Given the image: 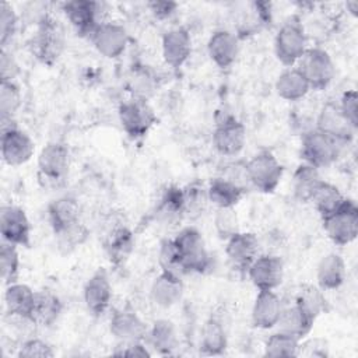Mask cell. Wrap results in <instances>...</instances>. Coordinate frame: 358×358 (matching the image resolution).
I'll list each match as a JSON object with an SVG mask.
<instances>
[{
  "mask_svg": "<svg viewBox=\"0 0 358 358\" xmlns=\"http://www.w3.org/2000/svg\"><path fill=\"white\" fill-rule=\"evenodd\" d=\"M70 154L64 144L53 141L46 144L38 155V179L43 187H62L67 179Z\"/></svg>",
  "mask_w": 358,
  "mask_h": 358,
  "instance_id": "6da1fadb",
  "label": "cell"
},
{
  "mask_svg": "<svg viewBox=\"0 0 358 358\" xmlns=\"http://www.w3.org/2000/svg\"><path fill=\"white\" fill-rule=\"evenodd\" d=\"M29 49L38 62L52 66L60 57L64 49L63 29L57 21L48 15L41 18L38 21L36 31L31 38Z\"/></svg>",
  "mask_w": 358,
  "mask_h": 358,
  "instance_id": "7a4b0ae2",
  "label": "cell"
},
{
  "mask_svg": "<svg viewBox=\"0 0 358 358\" xmlns=\"http://www.w3.org/2000/svg\"><path fill=\"white\" fill-rule=\"evenodd\" d=\"M343 147L344 144L312 127L302 133L301 157L305 164L316 169L327 168L338 159Z\"/></svg>",
  "mask_w": 358,
  "mask_h": 358,
  "instance_id": "3957f363",
  "label": "cell"
},
{
  "mask_svg": "<svg viewBox=\"0 0 358 358\" xmlns=\"http://www.w3.org/2000/svg\"><path fill=\"white\" fill-rule=\"evenodd\" d=\"M308 49V35L298 17L287 20L275 34L274 52L280 63L294 67Z\"/></svg>",
  "mask_w": 358,
  "mask_h": 358,
  "instance_id": "277c9868",
  "label": "cell"
},
{
  "mask_svg": "<svg viewBox=\"0 0 358 358\" xmlns=\"http://www.w3.org/2000/svg\"><path fill=\"white\" fill-rule=\"evenodd\" d=\"M186 273H204L211 266V255L201 232L194 227L182 228L173 238Z\"/></svg>",
  "mask_w": 358,
  "mask_h": 358,
  "instance_id": "5b68a950",
  "label": "cell"
},
{
  "mask_svg": "<svg viewBox=\"0 0 358 358\" xmlns=\"http://www.w3.org/2000/svg\"><path fill=\"white\" fill-rule=\"evenodd\" d=\"M306 78L310 90H324L334 78L336 67L331 56L322 48H308L295 66Z\"/></svg>",
  "mask_w": 358,
  "mask_h": 358,
  "instance_id": "8992f818",
  "label": "cell"
},
{
  "mask_svg": "<svg viewBox=\"0 0 358 358\" xmlns=\"http://www.w3.org/2000/svg\"><path fill=\"white\" fill-rule=\"evenodd\" d=\"M246 173L252 187L262 193H273L281 182L284 168L270 151H260L246 162Z\"/></svg>",
  "mask_w": 358,
  "mask_h": 358,
  "instance_id": "52a82bcc",
  "label": "cell"
},
{
  "mask_svg": "<svg viewBox=\"0 0 358 358\" xmlns=\"http://www.w3.org/2000/svg\"><path fill=\"white\" fill-rule=\"evenodd\" d=\"M1 158L10 166L27 164L34 152L35 144L32 138L21 130L14 120H1Z\"/></svg>",
  "mask_w": 358,
  "mask_h": 358,
  "instance_id": "ba28073f",
  "label": "cell"
},
{
  "mask_svg": "<svg viewBox=\"0 0 358 358\" xmlns=\"http://www.w3.org/2000/svg\"><path fill=\"white\" fill-rule=\"evenodd\" d=\"M322 220L324 232L334 245L345 246L355 241L358 235V207L352 200L345 199L338 210Z\"/></svg>",
  "mask_w": 358,
  "mask_h": 358,
  "instance_id": "9c48e42d",
  "label": "cell"
},
{
  "mask_svg": "<svg viewBox=\"0 0 358 358\" xmlns=\"http://www.w3.org/2000/svg\"><path fill=\"white\" fill-rule=\"evenodd\" d=\"M117 113L123 130L129 137L134 140L144 137L157 123V115L154 109L150 106L147 99L143 98L134 96L123 102L119 106Z\"/></svg>",
  "mask_w": 358,
  "mask_h": 358,
  "instance_id": "30bf717a",
  "label": "cell"
},
{
  "mask_svg": "<svg viewBox=\"0 0 358 358\" xmlns=\"http://www.w3.org/2000/svg\"><path fill=\"white\" fill-rule=\"evenodd\" d=\"M0 232L4 242L28 248L31 224L25 211L14 204H3L0 208Z\"/></svg>",
  "mask_w": 358,
  "mask_h": 358,
  "instance_id": "8fae6325",
  "label": "cell"
},
{
  "mask_svg": "<svg viewBox=\"0 0 358 358\" xmlns=\"http://www.w3.org/2000/svg\"><path fill=\"white\" fill-rule=\"evenodd\" d=\"M246 144V129L242 122L228 116L217 123L213 131V145L224 157L238 155Z\"/></svg>",
  "mask_w": 358,
  "mask_h": 358,
  "instance_id": "7c38bea8",
  "label": "cell"
},
{
  "mask_svg": "<svg viewBox=\"0 0 358 358\" xmlns=\"http://www.w3.org/2000/svg\"><path fill=\"white\" fill-rule=\"evenodd\" d=\"M252 284L260 289L274 291L284 278V263L275 255H259L246 271Z\"/></svg>",
  "mask_w": 358,
  "mask_h": 358,
  "instance_id": "4fadbf2b",
  "label": "cell"
},
{
  "mask_svg": "<svg viewBox=\"0 0 358 358\" xmlns=\"http://www.w3.org/2000/svg\"><path fill=\"white\" fill-rule=\"evenodd\" d=\"M90 41L103 57L116 59L127 48L129 34L126 28L116 22H101L92 32Z\"/></svg>",
  "mask_w": 358,
  "mask_h": 358,
  "instance_id": "5bb4252c",
  "label": "cell"
},
{
  "mask_svg": "<svg viewBox=\"0 0 358 358\" xmlns=\"http://www.w3.org/2000/svg\"><path fill=\"white\" fill-rule=\"evenodd\" d=\"M63 11L77 35L91 38L95 28L101 24L98 20L101 4L90 0H70L63 3Z\"/></svg>",
  "mask_w": 358,
  "mask_h": 358,
  "instance_id": "9a60e30c",
  "label": "cell"
},
{
  "mask_svg": "<svg viewBox=\"0 0 358 358\" xmlns=\"http://www.w3.org/2000/svg\"><path fill=\"white\" fill-rule=\"evenodd\" d=\"M315 129L344 145H347L355 134V129L347 122L338 108V103L334 102H327L322 106L316 117Z\"/></svg>",
  "mask_w": 358,
  "mask_h": 358,
  "instance_id": "2e32d148",
  "label": "cell"
},
{
  "mask_svg": "<svg viewBox=\"0 0 358 358\" xmlns=\"http://www.w3.org/2000/svg\"><path fill=\"white\" fill-rule=\"evenodd\" d=\"M259 239L253 232H236L227 241L225 253L234 268L246 273L259 256Z\"/></svg>",
  "mask_w": 358,
  "mask_h": 358,
  "instance_id": "e0dca14e",
  "label": "cell"
},
{
  "mask_svg": "<svg viewBox=\"0 0 358 358\" xmlns=\"http://www.w3.org/2000/svg\"><path fill=\"white\" fill-rule=\"evenodd\" d=\"M109 330L112 336L120 343L143 341L147 337L148 327L133 310H116L109 322Z\"/></svg>",
  "mask_w": 358,
  "mask_h": 358,
  "instance_id": "ac0fdd59",
  "label": "cell"
},
{
  "mask_svg": "<svg viewBox=\"0 0 358 358\" xmlns=\"http://www.w3.org/2000/svg\"><path fill=\"white\" fill-rule=\"evenodd\" d=\"M84 302L94 315H102L110 305L112 284L106 270H96L84 285Z\"/></svg>",
  "mask_w": 358,
  "mask_h": 358,
  "instance_id": "d6986e66",
  "label": "cell"
},
{
  "mask_svg": "<svg viewBox=\"0 0 358 358\" xmlns=\"http://www.w3.org/2000/svg\"><path fill=\"white\" fill-rule=\"evenodd\" d=\"M284 305L281 298L271 289H260L252 308V322L257 329H271L277 326Z\"/></svg>",
  "mask_w": 358,
  "mask_h": 358,
  "instance_id": "ffe728a7",
  "label": "cell"
},
{
  "mask_svg": "<svg viewBox=\"0 0 358 358\" xmlns=\"http://www.w3.org/2000/svg\"><path fill=\"white\" fill-rule=\"evenodd\" d=\"M192 53V36L183 27L172 28L162 36V57L172 69L182 67Z\"/></svg>",
  "mask_w": 358,
  "mask_h": 358,
  "instance_id": "44dd1931",
  "label": "cell"
},
{
  "mask_svg": "<svg viewBox=\"0 0 358 358\" xmlns=\"http://www.w3.org/2000/svg\"><path fill=\"white\" fill-rule=\"evenodd\" d=\"M207 52L210 59L220 69L231 67L239 55L238 36L231 31L218 29L211 34L207 42Z\"/></svg>",
  "mask_w": 358,
  "mask_h": 358,
  "instance_id": "7402d4cb",
  "label": "cell"
},
{
  "mask_svg": "<svg viewBox=\"0 0 358 358\" xmlns=\"http://www.w3.org/2000/svg\"><path fill=\"white\" fill-rule=\"evenodd\" d=\"M103 248L113 266H123L134 250V235L126 225L113 227L103 241Z\"/></svg>",
  "mask_w": 358,
  "mask_h": 358,
  "instance_id": "603a6c76",
  "label": "cell"
},
{
  "mask_svg": "<svg viewBox=\"0 0 358 358\" xmlns=\"http://www.w3.org/2000/svg\"><path fill=\"white\" fill-rule=\"evenodd\" d=\"M35 294L36 291L18 281L7 285L4 291V305L7 313L11 317H22L31 320L35 305Z\"/></svg>",
  "mask_w": 358,
  "mask_h": 358,
  "instance_id": "cb8c5ba5",
  "label": "cell"
},
{
  "mask_svg": "<svg viewBox=\"0 0 358 358\" xmlns=\"http://www.w3.org/2000/svg\"><path fill=\"white\" fill-rule=\"evenodd\" d=\"M183 289L185 287L182 277L161 271V274L155 277L151 284L150 295L155 305L161 308H171L182 299Z\"/></svg>",
  "mask_w": 358,
  "mask_h": 358,
  "instance_id": "d4e9b609",
  "label": "cell"
},
{
  "mask_svg": "<svg viewBox=\"0 0 358 358\" xmlns=\"http://www.w3.org/2000/svg\"><path fill=\"white\" fill-rule=\"evenodd\" d=\"M345 262L338 253H329L323 256L316 268L317 285L323 291H333L340 288L345 281Z\"/></svg>",
  "mask_w": 358,
  "mask_h": 358,
  "instance_id": "484cf974",
  "label": "cell"
},
{
  "mask_svg": "<svg viewBox=\"0 0 358 358\" xmlns=\"http://www.w3.org/2000/svg\"><path fill=\"white\" fill-rule=\"evenodd\" d=\"M48 220L55 234L80 222V204L74 197L63 196L48 206Z\"/></svg>",
  "mask_w": 358,
  "mask_h": 358,
  "instance_id": "4316f807",
  "label": "cell"
},
{
  "mask_svg": "<svg viewBox=\"0 0 358 358\" xmlns=\"http://www.w3.org/2000/svg\"><path fill=\"white\" fill-rule=\"evenodd\" d=\"M274 88H275L277 95L288 102L301 101L310 91V87H309L306 78L302 76V73L295 66L287 67L277 77Z\"/></svg>",
  "mask_w": 358,
  "mask_h": 358,
  "instance_id": "83f0119b",
  "label": "cell"
},
{
  "mask_svg": "<svg viewBox=\"0 0 358 358\" xmlns=\"http://www.w3.org/2000/svg\"><path fill=\"white\" fill-rule=\"evenodd\" d=\"M208 201L217 208H235L245 194V190L224 176L214 178L207 186Z\"/></svg>",
  "mask_w": 358,
  "mask_h": 358,
  "instance_id": "f1b7e54d",
  "label": "cell"
},
{
  "mask_svg": "<svg viewBox=\"0 0 358 358\" xmlns=\"http://www.w3.org/2000/svg\"><path fill=\"white\" fill-rule=\"evenodd\" d=\"M62 310L63 303L57 295L48 289L36 291L31 320L34 324L52 326L59 319Z\"/></svg>",
  "mask_w": 358,
  "mask_h": 358,
  "instance_id": "f546056e",
  "label": "cell"
},
{
  "mask_svg": "<svg viewBox=\"0 0 358 358\" xmlns=\"http://www.w3.org/2000/svg\"><path fill=\"white\" fill-rule=\"evenodd\" d=\"M315 320L303 312L298 305H292L282 309L281 317L277 323L278 330L295 337L296 340H303L312 330Z\"/></svg>",
  "mask_w": 358,
  "mask_h": 358,
  "instance_id": "4dcf8cb0",
  "label": "cell"
},
{
  "mask_svg": "<svg viewBox=\"0 0 358 358\" xmlns=\"http://www.w3.org/2000/svg\"><path fill=\"white\" fill-rule=\"evenodd\" d=\"M295 305L306 312L313 320L329 312V301L319 285L302 284L295 295Z\"/></svg>",
  "mask_w": 358,
  "mask_h": 358,
  "instance_id": "1f68e13d",
  "label": "cell"
},
{
  "mask_svg": "<svg viewBox=\"0 0 358 358\" xmlns=\"http://www.w3.org/2000/svg\"><path fill=\"white\" fill-rule=\"evenodd\" d=\"M145 338H148L150 347L162 355L172 354V351L178 345L175 324L168 319L155 320L151 329H148Z\"/></svg>",
  "mask_w": 358,
  "mask_h": 358,
  "instance_id": "d6a6232c",
  "label": "cell"
},
{
  "mask_svg": "<svg viewBox=\"0 0 358 358\" xmlns=\"http://www.w3.org/2000/svg\"><path fill=\"white\" fill-rule=\"evenodd\" d=\"M322 176L319 173V169L308 165V164H301L294 175H292V190L295 197L299 201H310L313 193L322 183Z\"/></svg>",
  "mask_w": 358,
  "mask_h": 358,
  "instance_id": "836d02e7",
  "label": "cell"
},
{
  "mask_svg": "<svg viewBox=\"0 0 358 358\" xmlns=\"http://www.w3.org/2000/svg\"><path fill=\"white\" fill-rule=\"evenodd\" d=\"M228 347V338L224 326L220 320L211 317L201 329L200 348L207 355H221Z\"/></svg>",
  "mask_w": 358,
  "mask_h": 358,
  "instance_id": "e575fe53",
  "label": "cell"
},
{
  "mask_svg": "<svg viewBox=\"0 0 358 358\" xmlns=\"http://www.w3.org/2000/svg\"><path fill=\"white\" fill-rule=\"evenodd\" d=\"M310 201L313 203L316 211L320 214L322 218L330 215L336 210H338L343 203L345 201V197L340 192V189L326 180H322L316 192L313 193Z\"/></svg>",
  "mask_w": 358,
  "mask_h": 358,
  "instance_id": "d590c367",
  "label": "cell"
},
{
  "mask_svg": "<svg viewBox=\"0 0 358 358\" xmlns=\"http://www.w3.org/2000/svg\"><path fill=\"white\" fill-rule=\"evenodd\" d=\"M182 200H183V217L190 220H196L207 208L208 194L207 186H203L199 182H193L182 189Z\"/></svg>",
  "mask_w": 358,
  "mask_h": 358,
  "instance_id": "8d00e7d4",
  "label": "cell"
},
{
  "mask_svg": "<svg viewBox=\"0 0 358 358\" xmlns=\"http://www.w3.org/2000/svg\"><path fill=\"white\" fill-rule=\"evenodd\" d=\"M299 340L278 330L273 333L264 343L266 357H298Z\"/></svg>",
  "mask_w": 358,
  "mask_h": 358,
  "instance_id": "74e56055",
  "label": "cell"
},
{
  "mask_svg": "<svg viewBox=\"0 0 358 358\" xmlns=\"http://www.w3.org/2000/svg\"><path fill=\"white\" fill-rule=\"evenodd\" d=\"M18 246L4 242L0 246V271L3 284L7 287L18 281L20 275V253Z\"/></svg>",
  "mask_w": 358,
  "mask_h": 358,
  "instance_id": "f35d334b",
  "label": "cell"
},
{
  "mask_svg": "<svg viewBox=\"0 0 358 358\" xmlns=\"http://www.w3.org/2000/svg\"><path fill=\"white\" fill-rule=\"evenodd\" d=\"M157 213L162 220L173 221L180 220L183 217V200H182V189L169 186L157 207Z\"/></svg>",
  "mask_w": 358,
  "mask_h": 358,
  "instance_id": "ab89813d",
  "label": "cell"
},
{
  "mask_svg": "<svg viewBox=\"0 0 358 358\" xmlns=\"http://www.w3.org/2000/svg\"><path fill=\"white\" fill-rule=\"evenodd\" d=\"M21 90L14 81H1L0 84V117L11 120L21 106Z\"/></svg>",
  "mask_w": 358,
  "mask_h": 358,
  "instance_id": "60d3db41",
  "label": "cell"
},
{
  "mask_svg": "<svg viewBox=\"0 0 358 358\" xmlns=\"http://www.w3.org/2000/svg\"><path fill=\"white\" fill-rule=\"evenodd\" d=\"M158 263L161 266V270L165 273H171L178 277H183L185 274H187L173 239H164L161 242L158 250Z\"/></svg>",
  "mask_w": 358,
  "mask_h": 358,
  "instance_id": "b9f144b4",
  "label": "cell"
},
{
  "mask_svg": "<svg viewBox=\"0 0 358 358\" xmlns=\"http://www.w3.org/2000/svg\"><path fill=\"white\" fill-rule=\"evenodd\" d=\"M88 234L90 232H88L87 227L81 221L55 234L59 250L64 255L74 252L77 248H80L87 241Z\"/></svg>",
  "mask_w": 358,
  "mask_h": 358,
  "instance_id": "7bdbcfd3",
  "label": "cell"
},
{
  "mask_svg": "<svg viewBox=\"0 0 358 358\" xmlns=\"http://www.w3.org/2000/svg\"><path fill=\"white\" fill-rule=\"evenodd\" d=\"M214 227L218 236L224 241H228L232 235L239 232V220L235 208H217Z\"/></svg>",
  "mask_w": 358,
  "mask_h": 358,
  "instance_id": "ee69618b",
  "label": "cell"
},
{
  "mask_svg": "<svg viewBox=\"0 0 358 358\" xmlns=\"http://www.w3.org/2000/svg\"><path fill=\"white\" fill-rule=\"evenodd\" d=\"M18 27V15L14 7L7 3L1 1L0 4V43L1 48L6 49L8 41L15 35Z\"/></svg>",
  "mask_w": 358,
  "mask_h": 358,
  "instance_id": "f6af8a7d",
  "label": "cell"
},
{
  "mask_svg": "<svg viewBox=\"0 0 358 358\" xmlns=\"http://www.w3.org/2000/svg\"><path fill=\"white\" fill-rule=\"evenodd\" d=\"M53 355L55 351L52 345L41 338H28L21 344L18 350L20 358H50Z\"/></svg>",
  "mask_w": 358,
  "mask_h": 358,
  "instance_id": "bcb514c9",
  "label": "cell"
},
{
  "mask_svg": "<svg viewBox=\"0 0 358 358\" xmlns=\"http://www.w3.org/2000/svg\"><path fill=\"white\" fill-rule=\"evenodd\" d=\"M358 95L355 90H348L341 95L338 108L347 122L357 130L358 127Z\"/></svg>",
  "mask_w": 358,
  "mask_h": 358,
  "instance_id": "7dc6e473",
  "label": "cell"
},
{
  "mask_svg": "<svg viewBox=\"0 0 358 358\" xmlns=\"http://www.w3.org/2000/svg\"><path fill=\"white\" fill-rule=\"evenodd\" d=\"M18 71H20V69H18V64H17L15 59L13 57V55L8 53L6 49H3L1 56H0V78H1V81H14Z\"/></svg>",
  "mask_w": 358,
  "mask_h": 358,
  "instance_id": "c3c4849f",
  "label": "cell"
},
{
  "mask_svg": "<svg viewBox=\"0 0 358 358\" xmlns=\"http://www.w3.org/2000/svg\"><path fill=\"white\" fill-rule=\"evenodd\" d=\"M308 355V357H324L327 355V343L322 338H310L303 343L299 341L298 355Z\"/></svg>",
  "mask_w": 358,
  "mask_h": 358,
  "instance_id": "681fc988",
  "label": "cell"
},
{
  "mask_svg": "<svg viewBox=\"0 0 358 358\" xmlns=\"http://www.w3.org/2000/svg\"><path fill=\"white\" fill-rule=\"evenodd\" d=\"M119 351H115V355L119 357H138V358H145L150 357L151 352L148 351L147 345L143 344V341H136V343H127V344H120Z\"/></svg>",
  "mask_w": 358,
  "mask_h": 358,
  "instance_id": "f907efd6",
  "label": "cell"
},
{
  "mask_svg": "<svg viewBox=\"0 0 358 358\" xmlns=\"http://www.w3.org/2000/svg\"><path fill=\"white\" fill-rule=\"evenodd\" d=\"M148 7L157 18H168L176 11L178 4L173 1H151Z\"/></svg>",
  "mask_w": 358,
  "mask_h": 358,
  "instance_id": "816d5d0a",
  "label": "cell"
}]
</instances>
